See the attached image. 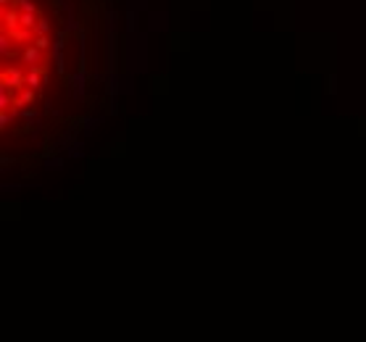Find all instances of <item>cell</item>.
<instances>
[{"instance_id":"4","label":"cell","mask_w":366,"mask_h":342,"mask_svg":"<svg viewBox=\"0 0 366 342\" xmlns=\"http://www.w3.org/2000/svg\"><path fill=\"white\" fill-rule=\"evenodd\" d=\"M32 45H34V48H40L42 53H48V50H50V45H53V40L48 37V34H42V37H34Z\"/></svg>"},{"instance_id":"1","label":"cell","mask_w":366,"mask_h":342,"mask_svg":"<svg viewBox=\"0 0 366 342\" xmlns=\"http://www.w3.org/2000/svg\"><path fill=\"white\" fill-rule=\"evenodd\" d=\"M45 77H48V69H45V66H32V69H27L24 85L32 87V90H40L42 82H45Z\"/></svg>"},{"instance_id":"3","label":"cell","mask_w":366,"mask_h":342,"mask_svg":"<svg viewBox=\"0 0 366 342\" xmlns=\"http://www.w3.org/2000/svg\"><path fill=\"white\" fill-rule=\"evenodd\" d=\"M37 21H40V16H37V14H21V27H24V29H32V32H34V27H37Z\"/></svg>"},{"instance_id":"6","label":"cell","mask_w":366,"mask_h":342,"mask_svg":"<svg viewBox=\"0 0 366 342\" xmlns=\"http://www.w3.org/2000/svg\"><path fill=\"white\" fill-rule=\"evenodd\" d=\"M48 32H50V21L40 16V21H37V27H34V37H42V34H48Z\"/></svg>"},{"instance_id":"2","label":"cell","mask_w":366,"mask_h":342,"mask_svg":"<svg viewBox=\"0 0 366 342\" xmlns=\"http://www.w3.org/2000/svg\"><path fill=\"white\" fill-rule=\"evenodd\" d=\"M42 58H45V53H42L40 48H34V45H27V48L21 50V61H24L27 69L40 66V63H42Z\"/></svg>"},{"instance_id":"5","label":"cell","mask_w":366,"mask_h":342,"mask_svg":"<svg viewBox=\"0 0 366 342\" xmlns=\"http://www.w3.org/2000/svg\"><path fill=\"white\" fill-rule=\"evenodd\" d=\"M16 8L21 14H37V6H34L32 0H16Z\"/></svg>"}]
</instances>
